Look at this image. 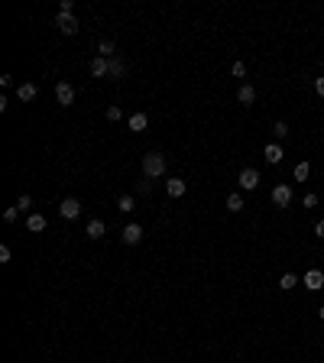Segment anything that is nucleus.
I'll list each match as a JSON object with an SVG mask.
<instances>
[{
  "mask_svg": "<svg viewBox=\"0 0 324 363\" xmlns=\"http://www.w3.org/2000/svg\"><path fill=\"white\" fill-rule=\"evenodd\" d=\"M143 175L146 179H159V175H166V156H162V152H146L143 156Z\"/></svg>",
  "mask_w": 324,
  "mask_h": 363,
  "instance_id": "f257e3e1",
  "label": "nucleus"
},
{
  "mask_svg": "<svg viewBox=\"0 0 324 363\" xmlns=\"http://www.w3.org/2000/svg\"><path fill=\"white\" fill-rule=\"evenodd\" d=\"M273 204L276 208H289L292 204V185H285V182H279L273 188Z\"/></svg>",
  "mask_w": 324,
  "mask_h": 363,
  "instance_id": "f03ea898",
  "label": "nucleus"
},
{
  "mask_svg": "<svg viewBox=\"0 0 324 363\" xmlns=\"http://www.w3.org/2000/svg\"><path fill=\"white\" fill-rule=\"evenodd\" d=\"M59 214H62L65 221H75V218L81 214V201H78V198H65V201L59 204Z\"/></svg>",
  "mask_w": 324,
  "mask_h": 363,
  "instance_id": "7ed1b4c3",
  "label": "nucleus"
},
{
  "mask_svg": "<svg viewBox=\"0 0 324 363\" xmlns=\"http://www.w3.org/2000/svg\"><path fill=\"white\" fill-rule=\"evenodd\" d=\"M56 97H59L62 107H72V104H75V88H72L68 81H59V84H56Z\"/></svg>",
  "mask_w": 324,
  "mask_h": 363,
  "instance_id": "20e7f679",
  "label": "nucleus"
},
{
  "mask_svg": "<svg viewBox=\"0 0 324 363\" xmlns=\"http://www.w3.org/2000/svg\"><path fill=\"white\" fill-rule=\"evenodd\" d=\"M237 185H240L243 191H253V188L259 185V172H256V169H243L240 179H237Z\"/></svg>",
  "mask_w": 324,
  "mask_h": 363,
  "instance_id": "39448f33",
  "label": "nucleus"
},
{
  "mask_svg": "<svg viewBox=\"0 0 324 363\" xmlns=\"http://www.w3.org/2000/svg\"><path fill=\"white\" fill-rule=\"evenodd\" d=\"M140 240H143V227H140V224H127V227H123V243L136 246Z\"/></svg>",
  "mask_w": 324,
  "mask_h": 363,
  "instance_id": "423d86ee",
  "label": "nucleus"
},
{
  "mask_svg": "<svg viewBox=\"0 0 324 363\" xmlns=\"http://www.w3.org/2000/svg\"><path fill=\"white\" fill-rule=\"evenodd\" d=\"M127 127H130V133H143V130H146V127H149V117H146V114H143V111H136V114H133V117H130V120H127Z\"/></svg>",
  "mask_w": 324,
  "mask_h": 363,
  "instance_id": "0eeeda50",
  "label": "nucleus"
},
{
  "mask_svg": "<svg viewBox=\"0 0 324 363\" xmlns=\"http://www.w3.org/2000/svg\"><path fill=\"white\" fill-rule=\"evenodd\" d=\"M305 285H308L311 292L324 289V273H321V269H308V273H305Z\"/></svg>",
  "mask_w": 324,
  "mask_h": 363,
  "instance_id": "6e6552de",
  "label": "nucleus"
},
{
  "mask_svg": "<svg viewBox=\"0 0 324 363\" xmlns=\"http://www.w3.org/2000/svg\"><path fill=\"white\" fill-rule=\"evenodd\" d=\"M36 94H39V88H36L33 81L17 84V97H20V101H36Z\"/></svg>",
  "mask_w": 324,
  "mask_h": 363,
  "instance_id": "1a4fd4ad",
  "label": "nucleus"
},
{
  "mask_svg": "<svg viewBox=\"0 0 324 363\" xmlns=\"http://www.w3.org/2000/svg\"><path fill=\"white\" fill-rule=\"evenodd\" d=\"M56 26H59L65 36H75V33H78V20H75V17H56Z\"/></svg>",
  "mask_w": 324,
  "mask_h": 363,
  "instance_id": "9d476101",
  "label": "nucleus"
},
{
  "mask_svg": "<svg viewBox=\"0 0 324 363\" xmlns=\"http://www.w3.org/2000/svg\"><path fill=\"white\" fill-rule=\"evenodd\" d=\"M282 156H285V152H282V146H279V143H269L266 149H263V159L269 162V166H276V162H282Z\"/></svg>",
  "mask_w": 324,
  "mask_h": 363,
  "instance_id": "9b49d317",
  "label": "nucleus"
},
{
  "mask_svg": "<svg viewBox=\"0 0 324 363\" xmlns=\"http://www.w3.org/2000/svg\"><path fill=\"white\" fill-rule=\"evenodd\" d=\"M185 191H188V185H185L182 179H169V182H166V195H169V198H182Z\"/></svg>",
  "mask_w": 324,
  "mask_h": 363,
  "instance_id": "f8f14e48",
  "label": "nucleus"
},
{
  "mask_svg": "<svg viewBox=\"0 0 324 363\" xmlns=\"http://www.w3.org/2000/svg\"><path fill=\"white\" fill-rule=\"evenodd\" d=\"M237 101H240L243 107H250L253 101H256V88H253V84H240V91H237Z\"/></svg>",
  "mask_w": 324,
  "mask_h": 363,
  "instance_id": "ddd939ff",
  "label": "nucleus"
},
{
  "mask_svg": "<svg viewBox=\"0 0 324 363\" xmlns=\"http://www.w3.org/2000/svg\"><path fill=\"white\" fill-rule=\"evenodd\" d=\"M91 75H94V78H104V75H111V62L97 56L94 62H91Z\"/></svg>",
  "mask_w": 324,
  "mask_h": 363,
  "instance_id": "4468645a",
  "label": "nucleus"
},
{
  "mask_svg": "<svg viewBox=\"0 0 324 363\" xmlns=\"http://www.w3.org/2000/svg\"><path fill=\"white\" fill-rule=\"evenodd\" d=\"M104 230H107V227H104V221H97V218H94V221H88V230H84V234H88L91 240H101Z\"/></svg>",
  "mask_w": 324,
  "mask_h": 363,
  "instance_id": "2eb2a0df",
  "label": "nucleus"
},
{
  "mask_svg": "<svg viewBox=\"0 0 324 363\" xmlns=\"http://www.w3.org/2000/svg\"><path fill=\"white\" fill-rule=\"evenodd\" d=\"M227 211L230 214L243 211V195H240V191H230V195H227Z\"/></svg>",
  "mask_w": 324,
  "mask_h": 363,
  "instance_id": "dca6fc26",
  "label": "nucleus"
},
{
  "mask_svg": "<svg viewBox=\"0 0 324 363\" xmlns=\"http://www.w3.org/2000/svg\"><path fill=\"white\" fill-rule=\"evenodd\" d=\"M114 52H117L114 39H101V42H97V56H101V59H114Z\"/></svg>",
  "mask_w": 324,
  "mask_h": 363,
  "instance_id": "f3484780",
  "label": "nucleus"
},
{
  "mask_svg": "<svg viewBox=\"0 0 324 363\" xmlns=\"http://www.w3.org/2000/svg\"><path fill=\"white\" fill-rule=\"evenodd\" d=\"M26 227L33 230V234H39V230H45V218H42V214H29V218H26Z\"/></svg>",
  "mask_w": 324,
  "mask_h": 363,
  "instance_id": "a211bd4d",
  "label": "nucleus"
},
{
  "mask_svg": "<svg viewBox=\"0 0 324 363\" xmlns=\"http://www.w3.org/2000/svg\"><path fill=\"white\" fill-rule=\"evenodd\" d=\"M295 285H298V276L295 273H282V279H279V289L282 292H292Z\"/></svg>",
  "mask_w": 324,
  "mask_h": 363,
  "instance_id": "6ab92c4d",
  "label": "nucleus"
},
{
  "mask_svg": "<svg viewBox=\"0 0 324 363\" xmlns=\"http://www.w3.org/2000/svg\"><path fill=\"white\" fill-rule=\"evenodd\" d=\"M111 62V78H123V72H127V65H123V62L114 56V59H107Z\"/></svg>",
  "mask_w": 324,
  "mask_h": 363,
  "instance_id": "aec40b11",
  "label": "nucleus"
},
{
  "mask_svg": "<svg viewBox=\"0 0 324 363\" xmlns=\"http://www.w3.org/2000/svg\"><path fill=\"white\" fill-rule=\"evenodd\" d=\"M308 175H311V166H308V162H298L295 166V182H305Z\"/></svg>",
  "mask_w": 324,
  "mask_h": 363,
  "instance_id": "412c9836",
  "label": "nucleus"
},
{
  "mask_svg": "<svg viewBox=\"0 0 324 363\" xmlns=\"http://www.w3.org/2000/svg\"><path fill=\"white\" fill-rule=\"evenodd\" d=\"M117 208H120L123 214H127V211H133V208H136V198H133V195H123L120 201H117Z\"/></svg>",
  "mask_w": 324,
  "mask_h": 363,
  "instance_id": "4be33fe9",
  "label": "nucleus"
},
{
  "mask_svg": "<svg viewBox=\"0 0 324 363\" xmlns=\"http://www.w3.org/2000/svg\"><path fill=\"white\" fill-rule=\"evenodd\" d=\"M59 17H75V0H62L59 4Z\"/></svg>",
  "mask_w": 324,
  "mask_h": 363,
  "instance_id": "5701e85b",
  "label": "nucleus"
},
{
  "mask_svg": "<svg viewBox=\"0 0 324 363\" xmlns=\"http://www.w3.org/2000/svg\"><path fill=\"white\" fill-rule=\"evenodd\" d=\"M273 133L279 136V140H285L289 136V123H282V120H276V127H273Z\"/></svg>",
  "mask_w": 324,
  "mask_h": 363,
  "instance_id": "b1692460",
  "label": "nucleus"
},
{
  "mask_svg": "<svg viewBox=\"0 0 324 363\" xmlns=\"http://www.w3.org/2000/svg\"><path fill=\"white\" fill-rule=\"evenodd\" d=\"M17 218H20V208H17V204H13V208H7V211H4V221H7V224H13Z\"/></svg>",
  "mask_w": 324,
  "mask_h": 363,
  "instance_id": "393cba45",
  "label": "nucleus"
},
{
  "mask_svg": "<svg viewBox=\"0 0 324 363\" xmlns=\"http://www.w3.org/2000/svg\"><path fill=\"white\" fill-rule=\"evenodd\" d=\"M230 75H234V78H243V75H246V65H243V62H234V68H230Z\"/></svg>",
  "mask_w": 324,
  "mask_h": 363,
  "instance_id": "a878e982",
  "label": "nucleus"
},
{
  "mask_svg": "<svg viewBox=\"0 0 324 363\" xmlns=\"http://www.w3.org/2000/svg\"><path fill=\"white\" fill-rule=\"evenodd\" d=\"M123 117V111H120V107H107V120H114V123H117Z\"/></svg>",
  "mask_w": 324,
  "mask_h": 363,
  "instance_id": "bb28decb",
  "label": "nucleus"
},
{
  "mask_svg": "<svg viewBox=\"0 0 324 363\" xmlns=\"http://www.w3.org/2000/svg\"><path fill=\"white\" fill-rule=\"evenodd\" d=\"M17 208H20V211H26V208H33V198H29V195H20Z\"/></svg>",
  "mask_w": 324,
  "mask_h": 363,
  "instance_id": "cd10ccee",
  "label": "nucleus"
},
{
  "mask_svg": "<svg viewBox=\"0 0 324 363\" xmlns=\"http://www.w3.org/2000/svg\"><path fill=\"white\" fill-rule=\"evenodd\" d=\"M0 263H10V246H7V243L0 246Z\"/></svg>",
  "mask_w": 324,
  "mask_h": 363,
  "instance_id": "c85d7f7f",
  "label": "nucleus"
},
{
  "mask_svg": "<svg viewBox=\"0 0 324 363\" xmlns=\"http://www.w3.org/2000/svg\"><path fill=\"white\" fill-rule=\"evenodd\" d=\"M318 204V195H305V208H314Z\"/></svg>",
  "mask_w": 324,
  "mask_h": 363,
  "instance_id": "c756f323",
  "label": "nucleus"
},
{
  "mask_svg": "<svg viewBox=\"0 0 324 363\" xmlns=\"http://www.w3.org/2000/svg\"><path fill=\"white\" fill-rule=\"evenodd\" d=\"M314 91H318V94L324 97V78H314Z\"/></svg>",
  "mask_w": 324,
  "mask_h": 363,
  "instance_id": "7c9ffc66",
  "label": "nucleus"
},
{
  "mask_svg": "<svg viewBox=\"0 0 324 363\" xmlns=\"http://www.w3.org/2000/svg\"><path fill=\"white\" fill-rule=\"evenodd\" d=\"M314 237H324V221H318V224H314Z\"/></svg>",
  "mask_w": 324,
  "mask_h": 363,
  "instance_id": "2f4dec72",
  "label": "nucleus"
},
{
  "mask_svg": "<svg viewBox=\"0 0 324 363\" xmlns=\"http://www.w3.org/2000/svg\"><path fill=\"white\" fill-rule=\"evenodd\" d=\"M318 318H321V321H324V305H321V308H318Z\"/></svg>",
  "mask_w": 324,
  "mask_h": 363,
  "instance_id": "473e14b6",
  "label": "nucleus"
}]
</instances>
